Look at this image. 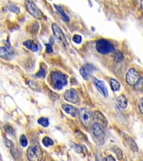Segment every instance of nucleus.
Listing matches in <instances>:
<instances>
[{
	"instance_id": "aec40b11",
	"label": "nucleus",
	"mask_w": 143,
	"mask_h": 161,
	"mask_svg": "<svg viewBox=\"0 0 143 161\" xmlns=\"http://www.w3.org/2000/svg\"><path fill=\"white\" fill-rule=\"evenodd\" d=\"M7 6H8V9L11 12H14L16 14H19L20 10L19 7H18L17 6H16L15 4L10 2H9V4Z\"/></svg>"
},
{
	"instance_id": "a878e982",
	"label": "nucleus",
	"mask_w": 143,
	"mask_h": 161,
	"mask_svg": "<svg viewBox=\"0 0 143 161\" xmlns=\"http://www.w3.org/2000/svg\"><path fill=\"white\" fill-rule=\"evenodd\" d=\"M20 143L23 147H26L28 145V140L24 135H21L20 138Z\"/></svg>"
},
{
	"instance_id": "9b49d317",
	"label": "nucleus",
	"mask_w": 143,
	"mask_h": 161,
	"mask_svg": "<svg viewBox=\"0 0 143 161\" xmlns=\"http://www.w3.org/2000/svg\"><path fill=\"white\" fill-rule=\"evenodd\" d=\"M102 125L98 123H96L92 126L93 134L99 140H102L105 137V131Z\"/></svg>"
},
{
	"instance_id": "c85d7f7f",
	"label": "nucleus",
	"mask_w": 143,
	"mask_h": 161,
	"mask_svg": "<svg viewBox=\"0 0 143 161\" xmlns=\"http://www.w3.org/2000/svg\"><path fill=\"white\" fill-rule=\"evenodd\" d=\"M28 84H29V86L33 89V90H36L38 89V85H36V83L34 82L33 80H29L28 82Z\"/></svg>"
},
{
	"instance_id": "72a5a7b5",
	"label": "nucleus",
	"mask_w": 143,
	"mask_h": 161,
	"mask_svg": "<svg viewBox=\"0 0 143 161\" xmlns=\"http://www.w3.org/2000/svg\"><path fill=\"white\" fill-rule=\"evenodd\" d=\"M116 154H117V158H118L119 160L122 159V158H123V153H122L120 149H117V150L116 151Z\"/></svg>"
},
{
	"instance_id": "4be33fe9",
	"label": "nucleus",
	"mask_w": 143,
	"mask_h": 161,
	"mask_svg": "<svg viewBox=\"0 0 143 161\" xmlns=\"http://www.w3.org/2000/svg\"><path fill=\"white\" fill-rule=\"evenodd\" d=\"M38 122L40 125L43 126V127H48L49 125V121L48 119L44 117L39 119Z\"/></svg>"
},
{
	"instance_id": "c756f323",
	"label": "nucleus",
	"mask_w": 143,
	"mask_h": 161,
	"mask_svg": "<svg viewBox=\"0 0 143 161\" xmlns=\"http://www.w3.org/2000/svg\"><path fill=\"white\" fill-rule=\"evenodd\" d=\"M5 130L6 131V132L9 133L10 134L13 135L14 134V129L12 128L10 126V125H6L5 127Z\"/></svg>"
},
{
	"instance_id": "20e7f679",
	"label": "nucleus",
	"mask_w": 143,
	"mask_h": 161,
	"mask_svg": "<svg viewBox=\"0 0 143 161\" xmlns=\"http://www.w3.org/2000/svg\"><path fill=\"white\" fill-rule=\"evenodd\" d=\"M25 4L29 13L34 18L39 19H42L43 18V13L36 6L33 1H25Z\"/></svg>"
},
{
	"instance_id": "b1692460",
	"label": "nucleus",
	"mask_w": 143,
	"mask_h": 161,
	"mask_svg": "<svg viewBox=\"0 0 143 161\" xmlns=\"http://www.w3.org/2000/svg\"><path fill=\"white\" fill-rule=\"evenodd\" d=\"M134 89L138 91H143V78H141L137 82V83L134 86Z\"/></svg>"
},
{
	"instance_id": "7ed1b4c3",
	"label": "nucleus",
	"mask_w": 143,
	"mask_h": 161,
	"mask_svg": "<svg viewBox=\"0 0 143 161\" xmlns=\"http://www.w3.org/2000/svg\"><path fill=\"white\" fill-rule=\"evenodd\" d=\"M96 49L102 54H107L114 52L115 47L113 44L109 40L101 39L96 42Z\"/></svg>"
},
{
	"instance_id": "bb28decb",
	"label": "nucleus",
	"mask_w": 143,
	"mask_h": 161,
	"mask_svg": "<svg viewBox=\"0 0 143 161\" xmlns=\"http://www.w3.org/2000/svg\"><path fill=\"white\" fill-rule=\"evenodd\" d=\"M82 37L80 35H78V34H76L73 36V37L72 38V40L74 42V43H77V44H80L82 42Z\"/></svg>"
},
{
	"instance_id": "5701e85b",
	"label": "nucleus",
	"mask_w": 143,
	"mask_h": 161,
	"mask_svg": "<svg viewBox=\"0 0 143 161\" xmlns=\"http://www.w3.org/2000/svg\"><path fill=\"white\" fill-rule=\"evenodd\" d=\"M43 144L45 146V147H48L50 146H53L54 144V142L52 139L50 138L44 137L43 138V141H42Z\"/></svg>"
},
{
	"instance_id": "9d476101",
	"label": "nucleus",
	"mask_w": 143,
	"mask_h": 161,
	"mask_svg": "<svg viewBox=\"0 0 143 161\" xmlns=\"http://www.w3.org/2000/svg\"><path fill=\"white\" fill-rule=\"evenodd\" d=\"M64 98L67 101L73 104H76L79 101V96L74 89L68 90L64 93Z\"/></svg>"
},
{
	"instance_id": "0eeeda50",
	"label": "nucleus",
	"mask_w": 143,
	"mask_h": 161,
	"mask_svg": "<svg viewBox=\"0 0 143 161\" xmlns=\"http://www.w3.org/2000/svg\"><path fill=\"white\" fill-rule=\"evenodd\" d=\"M126 79L129 85H135L140 79L138 72L134 68L130 69L127 73Z\"/></svg>"
},
{
	"instance_id": "7c9ffc66",
	"label": "nucleus",
	"mask_w": 143,
	"mask_h": 161,
	"mask_svg": "<svg viewBox=\"0 0 143 161\" xmlns=\"http://www.w3.org/2000/svg\"><path fill=\"white\" fill-rule=\"evenodd\" d=\"M45 52L47 53H51L53 52V50L52 47L51 46V45L50 44H45Z\"/></svg>"
},
{
	"instance_id": "dca6fc26",
	"label": "nucleus",
	"mask_w": 143,
	"mask_h": 161,
	"mask_svg": "<svg viewBox=\"0 0 143 161\" xmlns=\"http://www.w3.org/2000/svg\"><path fill=\"white\" fill-rule=\"evenodd\" d=\"M9 49L7 47H1L0 49V56L4 59H9L12 55V53L9 51Z\"/></svg>"
},
{
	"instance_id": "f03ea898",
	"label": "nucleus",
	"mask_w": 143,
	"mask_h": 161,
	"mask_svg": "<svg viewBox=\"0 0 143 161\" xmlns=\"http://www.w3.org/2000/svg\"><path fill=\"white\" fill-rule=\"evenodd\" d=\"M29 161H41L43 158V152L41 147L38 143L29 147L27 151Z\"/></svg>"
},
{
	"instance_id": "ddd939ff",
	"label": "nucleus",
	"mask_w": 143,
	"mask_h": 161,
	"mask_svg": "<svg viewBox=\"0 0 143 161\" xmlns=\"http://www.w3.org/2000/svg\"><path fill=\"white\" fill-rule=\"evenodd\" d=\"M94 118L97 121H98V123L100 124L104 127H106L107 125V120L105 116L101 113L100 111H96L94 113Z\"/></svg>"
},
{
	"instance_id": "473e14b6",
	"label": "nucleus",
	"mask_w": 143,
	"mask_h": 161,
	"mask_svg": "<svg viewBox=\"0 0 143 161\" xmlns=\"http://www.w3.org/2000/svg\"><path fill=\"white\" fill-rule=\"evenodd\" d=\"M5 144H6V146L7 147H12L13 146H14V145H13L12 143L10 141V140L7 139V138H6V139H5Z\"/></svg>"
},
{
	"instance_id": "393cba45",
	"label": "nucleus",
	"mask_w": 143,
	"mask_h": 161,
	"mask_svg": "<svg viewBox=\"0 0 143 161\" xmlns=\"http://www.w3.org/2000/svg\"><path fill=\"white\" fill-rule=\"evenodd\" d=\"M114 58L116 62H120L123 59L124 56H123V54L122 53H121L120 52H117L115 53Z\"/></svg>"
},
{
	"instance_id": "f8f14e48",
	"label": "nucleus",
	"mask_w": 143,
	"mask_h": 161,
	"mask_svg": "<svg viewBox=\"0 0 143 161\" xmlns=\"http://www.w3.org/2000/svg\"><path fill=\"white\" fill-rule=\"evenodd\" d=\"M62 106V109L66 113L70 114L73 117H76L79 115V111L75 107L71 105L63 104Z\"/></svg>"
},
{
	"instance_id": "6e6552de",
	"label": "nucleus",
	"mask_w": 143,
	"mask_h": 161,
	"mask_svg": "<svg viewBox=\"0 0 143 161\" xmlns=\"http://www.w3.org/2000/svg\"><path fill=\"white\" fill-rule=\"evenodd\" d=\"M95 70V67L91 64H86L80 70V73L83 78L88 80Z\"/></svg>"
},
{
	"instance_id": "cd10ccee",
	"label": "nucleus",
	"mask_w": 143,
	"mask_h": 161,
	"mask_svg": "<svg viewBox=\"0 0 143 161\" xmlns=\"http://www.w3.org/2000/svg\"><path fill=\"white\" fill-rule=\"evenodd\" d=\"M73 148L74 149V151L78 153H80L82 152V148L80 146L76 144H73L72 145Z\"/></svg>"
},
{
	"instance_id": "f257e3e1",
	"label": "nucleus",
	"mask_w": 143,
	"mask_h": 161,
	"mask_svg": "<svg viewBox=\"0 0 143 161\" xmlns=\"http://www.w3.org/2000/svg\"><path fill=\"white\" fill-rule=\"evenodd\" d=\"M50 78L54 88L57 90H61L68 83L66 76L61 72H52L50 74Z\"/></svg>"
},
{
	"instance_id": "39448f33",
	"label": "nucleus",
	"mask_w": 143,
	"mask_h": 161,
	"mask_svg": "<svg viewBox=\"0 0 143 161\" xmlns=\"http://www.w3.org/2000/svg\"><path fill=\"white\" fill-rule=\"evenodd\" d=\"M80 119L83 125L85 127H88L91 125L93 117L91 113L85 108H82L79 111Z\"/></svg>"
},
{
	"instance_id": "2eb2a0df",
	"label": "nucleus",
	"mask_w": 143,
	"mask_h": 161,
	"mask_svg": "<svg viewBox=\"0 0 143 161\" xmlns=\"http://www.w3.org/2000/svg\"><path fill=\"white\" fill-rule=\"evenodd\" d=\"M117 102L121 108L125 109L128 106V100L124 95H120L118 97Z\"/></svg>"
},
{
	"instance_id": "423d86ee",
	"label": "nucleus",
	"mask_w": 143,
	"mask_h": 161,
	"mask_svg": "<svg viewBox=\"0 0 143 161\" xmlns=\"http://www.w3.org/2000/svg\"><path fill=\"white\" fill-rule=\"evenodd\" d=\"M52 28L54 35L59 40V42L62 43L64 46H67L68 45L67 39L64 34L63 33L61 29L60 28L57 24L55 23H53Z\"/></svg>"
},
{
	"instance_id": "1a4fd4ad",
	"label": "nucleus",
	"mask_w": 143,
	"mask_h": 161,
	"mask_svg": "<svg viewBox=\"0 0 143 161\" xmlns=\"http://www.w3.org/2000/svg\"><path fill=\"white\" fill-rule=\"evenodd\" d=\"M93 82L95 83L96 89L100 92L102 95H104L105 97H107L108 96L109 92L106 86L105 85L104 81L98 80L95 77H92Z\"/></svg>"
},
{
	"instance_id": "f704fd0d",
	"label": "nucleus",
	"mask_w": 143,
	"mask_h": 161,
	"mask_svg": "<svg viewBox=\"0 0 143 161\" xmlns=\"http://www.w3.org/2000/svg\"><path fill=\"white\" fill-rule=\"evenodd\" d=\"M103 161H116L115 160L114 158L113 157L107 156V157H106L104 158V160H103Z\"/></svg>"
},
{
	"instance_id": "6ab92c4d",
	"label": "nucleus",
	"mask_w": 143,
	"mask_h": 161,
	"mask_svg": "<svg viewBox=\"0 0 143 161\" xmlns=\"http://www.w3.org/2000/svg\"><path fill=\"white\" fill-rule=\"evenodd\" d=\"M126 140L128 143L129 146L134 151H135V152L138 151V147L137 146L135 142L132 139V138L128 137V138L126 139Z\"/></svg>"
},
{
	"instance_id": "412c9836",
	"label": "nucleus",
	"mask_w": 143,
	"mask_h": 161,
	"mask_svg": "<svg viewBox=\"0 0 143 161\" xmlns=\"http://www.w3.org/2000/svg\"><path fill=\"white\" fill-rule=\"evenodd\" d=\"M46 76V71L45 70L44 68H43V67H41L40 68L39 71L37 73H36L34 77L35 78H44Z\"/></svg>"
},
{
	"instance_id": "2f4dec72",
	"label": "nucleus",
	"mask_w": 143,
	"mask_h": 161,
	"mask_svg": "<svg viewBox=\"0 0 143 161\" xmlns=\"http://www.w3.org/2000/svg\"><path fill=\"white\" fill-rule=\"evenodd\" d=\"M139 109L142 114H143V99L141 100L139 104Z\"/></svg>"
},
{
	"instance_id": "a211bd4d",
	"label": "nucleus",
	"mask_w": 143,
	"mask_h": 161,
	"mask_svg": "<svg viewBox=\"0 0 143 161\" xmlns=\"http://www.w3.org/2000/svg\"><path fill=\"white\" fill-rule=\"evenodd\" d=\"M54 7H55V9L59 12V13L61 14V16L62 17V19H63V20L66 21V22H69V18L68 16L66 14H65V12H64V11L62 9V7L60 6L57 5H54Z\"/></svg>"
},
{
	"instance_id": "f3484780",
	"label": "nucleus",
	"mask_w": 143,
	"mask_h": 161,
	"mask_svg": "<svg viewBox=\"0 0 143 161\" xmlns=\"http://www.w3.org/2000/svg\"><path fill=\"white\" fill-rule=\"evenodd\" d=\"M110 85L111 88L114 91H117L119 90L120 88V83L118 80L114 78H111L110 80Z\"/></svg>"
},
{
	"instance_id": "4468645a",
	"label": "nucleus",
	"mask_w": 143,
	"mask_h": 161,
	"mask_svg": "<svg viewBox=\"0 0 143 161\" xmlns=\"http://www.w3.org/2000/svg\"><path fill=\"white\" fill-rule=\"evenodd\" d=\"M23 44L26 47L33 52H37L39 48L38 45L34 42L33 40H26L25 42H24Z\"/></svg>"
}]
</instances>
